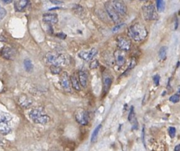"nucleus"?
<instances>
[{"mask_svg": "<svg viewBox=\"0 0 180 151\" xmlns=\"http://www.w3.org/2000/svg\"><path fill=\"white\" fill-rule=\"evenodd\" d=\"M128 35L133 41L140 42L146 38L148 32L145 26L140 23H136L129 27L128 30Z\"/></svg>", "mask_w": 180, "mask_h": 151, "instance_id": "nucleus-1", "label": "nucleus"}, {"mask_svg": "<svg viewBox=\"0 0 180 151\" xmlns=\"http://www.w3.org/2000/svg\"><path fill=\"white\" fill-rule=\"evenodd\" d=\"M30 119L36 124L45 125L50 120V117L46 111L41 107L36 108L29 113Z\"/></svg>", "mask_w": 180, "mask_h": 151, "instance_id": "nucleus-2", "label": "nucleus"}, {"mask_svg": "<svg viewBox=\"0 0 180 151\" xmlns=\"http://www.w3.org/2000/svg\"><path fill=\"white\" fill-rule=\"evenodd\" d=\"M46 59L47 62L54 66H61L66 63V58L64 55L55 52H49L47 54Z\"/></svg>", "mask_w": 180, "mask_h": 151, "instance_id": "nucleus-3", "label": "nucleus"}, {"mask_svg": "<svg viewBox=\"0 0 180 151\" xmlns=\"http://www.w3.org/2000/svg\"><path fill=\"white\" fill-rule=\"evenodd\" d=\"M12 120L10 115L5 112H0V134H8L10 131L9 122Z\"/></svg>", "mask_w": 180, "mask_h": 151, "instance_id": "nucleus-4", "label": "nucleus"}, {"mask_svg": "<svg viewBox=\"0 0 180 151\" xmlns=\"http://www.w3.org/2000/svg\"><path fill=\"white\" fill-rule=\"evenodd\" d=\"M142 13H143L144 19L145 20L151 21L156 20L158 19V15L156 13V9L152 4L144 5L142 7Z\"/></svg>", "mask_w": 180, "mask_h": 151, "instance_id": "nucleus-5", "label": "nucleus"}, {"mask_svg": "<svg viewBox=\"0 0 180 151\" xmlns=\"http://www.w3.org/2000/svg\"><path fill=\"white\" fill-rule=\"evenodd\" d=\"M75 120L79 124L82 125H87L89 123V113L84 109H78L75 112Z\"/></svg>", "mask_w": 180, "mask_h": 151, "instance_id": "nucleus-6", "label": "nucleus"}, {"mask_svg": "<svg viewBox=\"0 0 180 151\" xmlns=\"http://www.w3.org/2000/svg\"><path fill=\"white\" fill-rule=\"evenodd\" d=\"M105 8H106V13H108V15H109V16L110 17V19H112L114 23L118 24V23L120 21V16H119V13H117V11L114 10V8H113V6L112 5V3H109V2L106 3V5H105Z\"/></svg>", "mask_w": 180, "mask_h": 151, "instance_id": "nucleus-7", "label": "nucleus"}, {"mask_svg": "<svg viewBox=\"0 0 180 151\" xmlns=\"http://www.w3.org/2000/svg\"><path fill=\"white\" fill-rule=\"evenodd\" d=\"M112 5L117 13L120 15H125L127 13V7L123 0H113Z\"/></svg>", "mask_w": 180, "mask_h": 151, "instance_id": "nucleus-8", "label": "nucleus"}, {"mask_svg": "<svg viewBox=\"0 0 180 151\" xmlns=\"http://www.w3.org/2000/svg\"><path fill=\"white\" fill-rule=\"evenodd\" d=\"M117 44L119 49L122 51H128L131 48V42L129 40L123 36H118L117 38Z\"/></svg>", "mask_w": 180, "mask_h": 151, "instance_id": "nucleus-9", "label": "nucleus"}, {"mask_svg": "<svg viewBox=\"0 0 180 151\" xmlns=\"http://www.w3.org/2000/svg\"><path fill=\"white\" fill-rule=\"evenodd\" d=\"M97 53H98V50L95 48H92V49H89V50L81 51L78 54V56L81 59L86 61H89L97 55Z\"/></svg>", "mask_w": 180, "mask_h": 151, "instance_id": "nucleus-10", "label": "nucleus"}, {"mask_svg": "<svg viewBox=\"0 0 180 151\" xmlns=\"http://www.w3.org/2000/svg\"><path fill=\"white\" fill-rule=\"evenodd\" d=\"M60 81L61 85L63 87V89L66 90L68 92H70L71 91V81H70V79L69 77L67 72H62V74H61Z\"/></svg>", "mask_w": 180, "mask_h": 151, "instance_id": "nucleus-11", "label": "nucleus"}, {"mask_svg": "<svg viewBox=\"0 0 180 151\" xmlns=\"http://www.w3.org/2000/svg\"><path fill=\"white\" fill-rule=\"evenodd\" d=\"M16 55V51L10 47H4L1 50V55L7 60H13Z\"/></svg>", "mask_w": 180, "mask_h": 151, "instance_id": "nucleus-12", "label": "nucleus"}, {"mask_svg": "<svg viewBox=\"0 0 180 151\" xmlns=\"http://www.w3.org/2000/svg\"><path fill=\"white\" fill-rule=\"evenodd\" d=\"M114 58H115L116 63L118 66H122L126 63V56L124 51L117 50L114 52Z\"/></svg>", "mask_w": 180, "mask_h": 151, "instance_id": "nucleus-13", "label": "nucleus"}, {"mask_svg": "<svg viewBox=\"0 0 180 151\" xmlns=\"http://www.w3.org/2000/svg\"><path fill=\"white\" fill-rule=\"evenodd\" d=\"M43 21L48 24H55L58 23L59 19L55 13H44L43 15Z\"/></svg>", "mask_w": 180, "mask_h": 151, "instance_id": "nucleus-14", "label": "nucleus"}, {"mask_svg": "<svg viewBox=\"0 0 180 151\" xmlns=\"http://www.w3.org/2000/svg\"><path fill=\"white\" fill-rule=\"evenodd\" d=\"M28 0H17L15 3V8L18 12H22L28 5Z\"/></svg>", "mask_w": 180, "mask_h": 151, "instance_id": "nucleus-15", "label": "nucleus"}, {"mask_svg": "<svg viewBox=\"0 0 180 151\" xmlns=\"http://www.w3.org/2000/svg\"><path fill=\"white\" fill-rule=\"evenodd\" d=\"M19 102L20 103L21 106H22L23 108H25V109L30 107V106L32 104L31 99L27 97L26 95H22V96L19 97Z\"/></svg>", "mask_w": 180, "mask_h": 151, "instance_id": "nucleus-16", "label": "nucleus"}, {"mask_svg": "<svg viewBox=\"0 0 180 151\" xmlns=\"http://www.w3.org/2000/svg\"><path fill=\"white\" fill-rule=\"evenodd\" d=\"M87 74L85 72L80 70L78 72V81H79L80 85L82 87H86L87 84Z\"/></svg>", "mask_w": 180, "mask_h": 151, "instance_id": "nucleus-17", "label": "nucleus"}, {"mask_svg": "<svg viewBox=\"0 0 180 151\" xmlns=\"http://www.w3.org/2000/svg\"><path fill=\"white\" fill-rule=\"evenodd\" d=\"M112 83V77L108 75H105L103 77V91L105 93L107 92L110 88Z\"/></svg>", "mask_w": 180, "mask_h": 151, "instance_id": "nucleus-18", "label": "nucleus"}, {"mask_svg": "<svg viewBox=\"0 0 180 151\" xmlns=\"http://www.w3.org/2000/svg\"><path fill=\"white\" fill-rule=\"evenodd\" d=\"M167 47L165 46H163L160 49L158 52V56L159 58L160 61H164L165 60L166 58H167Z\"/></svg>", "mask_w": 180, "mask_h": 151, "instance_id": "nucleus-19", "label": "nucleus"}, {"mask_svg": "<svg viewBox=\"0 0 180 151\" xmlns=\"http://www.w3.org/2000/svg\"><path fill=\"white\" fill-rule=\"evenodd\" d=\"M70 81H71L72 86L75 88L77 91H80L81 88H80V84L79 81L77 80V79L76 78V77L75 75H72L70 77Z\"/></svg>", "mask_w": 180, "mask_h": 151, "instance_id": "nucleus-20", "label": "nucleus"}, {"mask_svg": "<svg viewBox=\"0 0 180 151\" xmlns=\"http://www.w3.org/2000/svg\"><path fill=\"white\" fill-rule=\"evenodd\" d=\"M24 67L26 71L28 72H31L32 70H33V64L30 59L27 58L24 61Z\"/></svg>", "mask_w": 180, "mask_h": 151, "instance_id": "nucleus-21", "label": "nucleus"}, {"mask_svg": "<svg viewBox=\"0 0 180 151\" xmlns=\"http://www.w3.org/2000/svg\"><path fill=\"white\" fill-rule=\"evenodd\" d=\"M156 9L159 12H163L165 10V2L164 0H156Z\"/></svg>", "mask_w": 180, "mask_h": 151, "instance_id": "nucleus-22", "label": "nucleus"}, {"mask_svg": "<svg viewBox=\"0 0 180 151\" xmlns=\"http://www.w3.org/2000/svg\"><path fill=\"white\" fill-rule=\"evenodd\" d=\"M101 127H102V125H99L97 126L96 128L94 130L93 134H92V138H91V141H92V142H95V141H96L97 137H98V133H99L100 130L101 129Z\"/></svg>", "mask_w": 180, "mask_h": 151, "instance_id": "nucleus-23", "label": "nucleus"}, {"mask_svg": "<svg viewBox=\"0 0 180 151\" xmlns=\"http://www.w3.org/2000/svg\"><path fill=\"white\" fill-rule=\"evenodd\" d=\"M50 72L54 74H59L61 72V66H54V65H52L50 67Z\"/></svg>", "mask_w": 180, "mask_h": 151, "instance_id": "nucleus-24", "label": "nucleus"}, {"mask_svg": "<svg viewBox=\"0 0 180 151\" xmlns=\"http://www.w3.org/2000/svg\"><path fill=\"white\" fill-rule=\"evenodd\" d=\"M128 121H129L131 123L134 122V120H135V113H134V106H131V107L129 114H128Z\"/></svg>", "mask_w": 180, "mask_h": 151, "instance_id": "nucleus-25", "label": "nucleus"}, {"mask_svg": "<svg viewBox=\"0 0 180 151\" xmlns=\"http://www.w3.org/2000/svg\"><path fill=\"white\" fill-rule=\"evenodd\" d=\"M168 134H169V136L171 138H174L176 136V131H177V130H176V128L174 127H172V126H171V127H168Z\"/></svg>", "mask_w": 180, "mask_h": 151, "instance_id": "nucleus-26", "label": "nucleus"}, {"mask_svg": "<svg viewBox=\"0 0 180 151\" xmlns=\"http://www.w3.org/2000/svg\"><path fill=\"white\" fill-rule=\"evenodd\" d=\"M169 100L171 102H174V103H177V102H179L180 100V96L179 95H174L169 98Z\"/></svg>", "mask_w": 180, "mask_h": 151, "instance_id": "nucleus-27", "label": "nucleus"}, {"mask_svg": "<svg viewBox=\"0 0 180 151\" xmlns=\"http://www.w3.org/2000/svg\"><path fill=\"white\" fill-rule=\"evenodd\" d=\"M7 15V11L3 7L0 6V22L5 17V16Z\"/></svg>", "mask_w": 180, "mask_h": 151, "instance_id": "nucleus-28", "label": "nucleus"}, {"mask_svg": "<svg viewBox=\"0 0 180 151\" xmlns=\"http://www.w3.org/2000/svg\"><path fill=\"white\" fill-rule=\"evenodd\" d=\"M123 26H125V24H124V23H120V24H117L114 28L112 29V32H113V33H116V32H117L118 30H120Z\"/></svg>", "mask_w": 180, "mask_h": 151, "instance_id": "nucleus-29", "label": "nucleus"}, {"mask_svg": "<svg viewBox=\"0 0 180 151\" xmlns=\"http://www.w3.org/2000/svg\"><path fill=\"white\" fill-rule=\"evenodd\" d=\"M153 83H154L155 86H158L159 85H160V75H158V74H156V75H154L153 77Z\"/></svg>", "mask_w": 180, "mask_h": 151, "instance_id": "nucleus-30", "label": "nucleus"}, {"mask_svg": "<svg viewBox=\"0 0 180 151\" xmlns=\"http://www.w3.org/2000/svg\"><path fill=\"white\" fill-rule=\"evenodd\" d=\"M98 66H99V63H98V61L95 60L91 63V64H90V69H96Z\"/></svg>", "mask_w": 180, "mask_h": 151, "instance_id": "nucleus-31", "label": "nucleus"}, {"mask_svg": "<svg viewBox=\"0 0 180 151\" xmlns=\"http://www.w3.org/2000/svg\"><path fill=\"white\" fill-rule=\"evenodd\" d=\"M136 64H137V61H136V60H135V58H132L131 59V62H130L129 66H128V69H133L134 66H136Z\"/></svg>", "mask_w": 180, "mask_h": 151, "instance_id": "nucleus-32", "label": "nucleus"}, {"mask_svg": "<svg viewBox=\"0 0 180 151\" xmlns=\"http://www.w3.org/2000/svg\"><path fill=\"white\" fill-rule=\"evenodd\" d=\"M50 2L52 4H55V5H61V4L63 3L61 1H59V0H50Z\"/></svg>", "mask_w": 180, "mask_h": 151, "instance_id": "nucleus-33", "label": "nucleus"}, {"mask_svg": "<svg viewBox=\"0 0 180 151\" xmlns=\"http://www.w3.org/2000/svg\"><path fill=\"white\" fill-rule=\"evenodd\" d=\"M174 151H180V144H179L178 145H177V146L175 147Z\"/></svg>", "mask_w": 180, "mask_h": 151, "instance_id": "nucleus-34", "label": "nucleus"}, {"mask_svg": "<svg viewBox=\"0 0 180 151\" xmlns=\"http://www.w3.org/2000/svg\"><path fill=\"white\" fill-rule=\"evenodd\" d=\"M2 1L3 2H5V3H6V4L11 3V2H13V0H2Z\"/></svg>", "mask_w": 180, "mask_h": 151, "instance_id": "nucleus-35", "label": "nucleus"}, {"mask_svg": "<svg viewBox=\"0 0 180 151\" xmlns=\"http://www.w3.org/2000/svg\"><path fill=\"white\" fill-rule=\"evenodd\" d=\"M178 25H179V23H178V19H176V22H175V26H174V29L175 30H177V27H178Z\"/></svg>", "mask_w": 180, "mask_h": 151, "instance_id": "nucleus-36", "label": "nucleus"}, {"mask_svg": "<svg viewBox=\"0 0 180 151\" xmlns=\"http://www.w3.org/2000/svg\"><path fill=\"white\" fill-rule=\"evenodd\" d=\"M3 141H4L3 137H2V136H0V145H1V144L3 143Z\"/></svg>", "mask_w": 180, "mask_h": 151, "instance_id": "nucleus-37", "label": "nucleus"}, {"mask_svg": "<svg viewBox=\"0 0 180 151\" xmlns=\"http://www.w3.org/2000/svg\"><path fill=\"white\" fill-rule=\"evenodd\" d=\"M177 95H180V86H179V88H178V92H177Z\"/></svg>", "mask_w": 180, "mask_h": 151, "instance_id": "nucleus-38", "label": "nucleus"}, {"mask_svg": "<svg viewBox=\"0 0 180 151\" xmlns=\"http://www.w3.org/2000/svg\"><path fill=\"white\" fill-rule=\"evenodd\" d=\"M140 1H143V2H147L148 0H140Z\"/></svg>", "mask_w": 180, "mask_h": 151, "instance_id": "nucleus-39", "label": "nucleus"}]
</instances>
